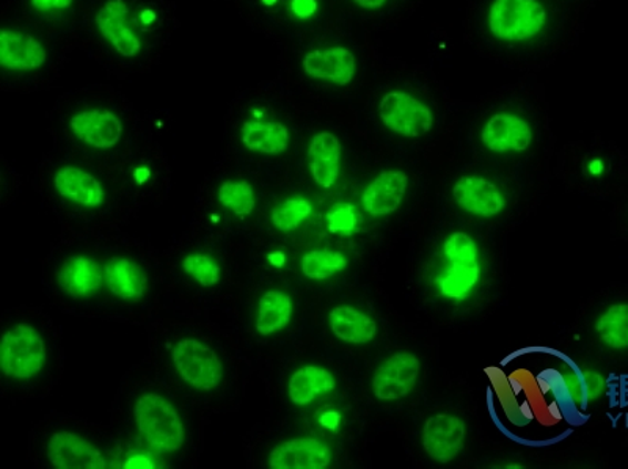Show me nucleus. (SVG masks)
I'll return each mask as SVG.
<instances>
[{
  "instance_id": "ddd939ff",
  "label": "nucleus",
  "mask_w": 628,
  "mask_h": 469,
  "mask_svg": "<svg viewBox=\"0 0 628 469\" xmlns=\"http://www.w3.org/2000/svg\"><path fill=\"white\" fill-rule=\"evenodd\" d=\"M465 434V424L457 416H431L423 427V448L431 459L448 463L463 451Z\"/></svg>"
},
{
  "instance_id": "c9c22d12",
  "label": "nucleus",
  "mask_w": 628,
  "mask_h": 469,
  "mask_svg": "<svg viewBox=\"0 0 628 469\" xmlns=\"http://www.w3.org/2000/svg\"><path fill=\"white\" fill-rule=\"evenodd\" d=\"M351 2L363 10H377L382 9L388 0H351Z\"/></svg>"
},
{
  "instance_id": "7ed1b4c3",
  "label": "nucleus",
  "mask_w": 628,
  "mask_h": 469,
  "mask_svg": "<svg viewBox=\"0 0 628 469\" xmlns=\"http://www.w3.org/2000/svg\"><path fill=\"white\" fill-rule=\"evenodd\" d=\"M48 350L40 333L28 324H18L6 332L0 343V368L13 380H29L47 365Z\"/></svg>"
},
{
  "instance_id": "e433bc0d",
  "label": "nucleus",
  "mask_w": 628,
  "mask_h": 469,
  "mask_svg": "<svg viewBox=\"0 0 628 469\" xmlns=\"http://www.w3.org/2000/svg\"><path fill=\"white\" fill-rule=\"evenodd\" d=\"M126 468H153V463L146 457L139 456V457H131L130 460L126 461L124 465Z\"/></svg>"
},
{
  "instance_id": "cd10ccee",
  "label": "nucleus",
  "mask_w": 628,
  "mask_h": 469,
  "mask_svg": "<svg viewBox=\"0 0 628 469\" xmlns=\"http://www.w3.org/2000/svg\"><path fill=\"white\" fill-rule=\"evenodd\" d=\"M347 267V258L335 249H313L302 258V272L306 278L323 279L343 272Z\"/></svg>"
},
{
  "instance_id": "0eeeda50",
  "label": "nucleus",
  "mask_w": 628,
  "mask_h": 469,
  "mask_svg": "<svg viewBox=\"0 0 628 469\" xmlns=\"http://www.w3.org/2000/svg\"><path fill=\"white\" fill-rule=\"evenodd\" d=\"M379 119L389 131L406 139H419L434 126V113L429 105L414 94L388 92L379 102Z\"/></svg>"
},
{
  "instance_id": "dca6fc26",
  "label": "nucleus",
  "mask_w": 628,
  "mask_h": 469,
  "mask_svg": "<svg viewBox=\"0 0 628 469\" xmlns=\"http://www.w3.org/2000/svg\"><path fill=\"white\" fill-rule=\"evenodd\" d=\"M331 461V448L310 437L282 442L269 456L272 469H324Z\"/></svg>"
},
{
  "instance_id": "c85d7f7f",
  "label": "nucleus",
  "mask_w": 628,
  "mask_h": 469,
  "mask_svg": "<svg viewBox=\"0 0 628 469\" xmlns=\"http://www.w3.org/2000/svg\"><path fill=\"white\" fill-rule=\"evenodd\" d=\"M219 202L225 210L232 211L240 217H247L255 211V191L247 181H225L219 188Z\"/></svg>"
},
{
  "instance_id": "20e7f679",
  "label": "nucleus",
  "mask_w": 628,
  "mask_h": 469,
  "mask_svg": "<svg viewBox=\"0 0 628 469\" xmlns=\"http://www.w3.org/2000/svg\"><path fill=\"white\" fill-rule=\"evenodd\" d=\"M547 24V10L539 0H494L489 10V29L498 40H531Z\"/></svg>"
},
{
  "instance_id": "393cba45",
  "label": "nucleus",
  "mask_w": 628,
  "mask_h": 469,
  "mask_svg": "<svg viewBox=\"0 0 628 469\" xmlns=\"http://www.w3.org/2000/svg\"><path fill=\"white\" fill-rule=\"evenodd\" d=\"M293 300L283 290H267L260 298L256 330L260 335L271 336L285 330L293 317Z\"/></svg>"
},
{
  "instance_id": "c756f323",
  "label": "nucleus",
  "mask_w": 628,
  "mask_h": 469,
  "mask_svg": "<svg viewBox=\"0 0 628 469\" xmlns=\"http://www.w3.org/2000/svg\"><path fill=\"white\" fill-rule=\"evenodd\" d=\"M312 204L305 198L291 196L272 211V223L278 231L290 233V231L297 230L312 215Z\"/></svg>"
},
{
  "instance_id": "4468645a",
  "label": "nucleus",
  "mask_w": 628,
  "mask_h": 469,
  "mask_svg": "<svg viewBox=\"0 0 628 469\" xmlns=\"http://www.w3.org/2000/svg\"><path fill=\"white\" fill-rule=\"evenodd\" d=\"M48 459L59 469H104L100 449L71 432H55L48 442Z\"/></svg>"
},
{
  "instance_id": "f257e3e1",
  "label": "nucleus",
  "mask_w": 628,
  "mask_h": 469,
  "mask_svg": "<svg viewBox=\"0 0 628 469\" xmlns=\"http://www.w3.org/2000/svg\"><path fill=\"white\" fill-rule=\"evenodd\" d=\"M492 419L510 440L527 446L563 441L586 421L581 370L561 351L527 347L484 369Z\"/></svg>"
},
{
  "instance_id": "f3484780",
  "label": "nucleus",
  "mask_w": 628,
  "mask_h": 469,
  "mask_svg": "<svg viewBox=\"0 0 628 469\" xmlns=\"http://www.w3.org/2000/svg\"><path fill=\"white\" fill-rule=\"evenodd\" d=\"M408 187V176L401 170H387L374 177L362 195L365 211L373 217H385L399 210Z\"/></svg>"
},
{
  "instance_id": "f704fd0d",
  "label": "nucleus",
  "mask_w": 628,
  "mask_h": 469,
  "mask_svg": "<svg viewBox=\"0 0 628 469\" xmlns=\"http://www.w3.org/2000/svg\"><path fill=\"white\" fill-rule=\"evenodd\" d=\"M29 2L38 13L54 14L70 10L74 0H29Z\"/></svg>"
},
{
  "instance_id": "412c9836",
  "label": "nucleus",
  "mask_w": 628,
  "mask_h": 469,
  "mask_svg": "<svg viewBox=\"0 0 628 469\" xmlns=\"http://www.w3.org/2000/svg\"><path fill=\"white\" fill-rule=\"evenodd\" d=\"M104 279L109 290L121 300H140L149 289V278L134 261L113 258L104 266Z\"/></svg>"
},
{
  "instance_id": "b1692460",
  "label": "nucleus",
  "mask_w": 628,
  "mask_h": 469,
  "mask_svg": "<svg viewBox=\"0 0 628 469\" xmlns=\"http://www.w3.org/2000/svg\"><path fill=\"white\" fill-rule=\"evenodd\" d=\"M335 387V377L327 369L320 368V366H305L291 376L287 392H290L291 402L305 407L314 402L317 397L332 392Z\"/></svg>"
},
{
  "instance_id": "6ab92c4d",
  "label": "nucleus",
  "mask_w": 628,
  "mask_h": 469,
  "mask_svg": "<svg viewBox=\"0 0 628 469\" xmlns=\"http://www.w3.org/2000/svg\"><path fill=\"white\" fill-rule=\"evenodd\" d=\"M54 185L60 196L89 210L100 207L105 198L100 181L79 166H62L55 173Z\"/></svg>"
},
{
  "instance_id": "9b49d317",
  "label": "nucleus",
  "mask_w": 628,
  "mask_h": 469,
  "mask_svg": "<svg viewBox=\"0 0 628 469\" xmlns=\"http://www.w3.org/2000/svg\"><path fill=\"white\" fill-rule=\"evenodd\" d=\"M71 134L93 150H112L123 137L120 116L104 109H87L74 113L70 120Z\"/></svg>"
},
{
  "instance_id": "473e14b6",
  "label": "nucleus",
  "mask_w": 628,
  "mask_h": 469,
  "mask_svg": "<svg viewBox=\"0 0 628 469\" xmlns=\"http://www.w3.org/2000/svg\"><path fill=\"white\" fill-rule=\"evenodd\" d=\"M328 230L335 234H352L357 226V211L352 204H335L327 214Z\"/></svg>"
},
{
  "instance_id": "9d476101",
  "label": "nucleus",
  "mask_w": 628,
  "mask_h": 469,
  "mask_svg": "<svg viewBox=\"0 0 628 469\" xmlns=\"http://www.w3.org/2000/svg\"><path fill=\"white\" fill-rule=\"evenodd\" d=\"M533 130L517 113L499 112L492 115L480 131V142L494 153H524L533 143Z\"/></svg>"
},
{
  "instance_id": "4be33fe9",
  "label": "nucleus",
  "mask_w": 628,
  "mask_h": 469,
  "mask_svg": "<svg viewBox=\"0 0 628 469\" xmlns=\"http://www.w3.org/2000/svg\"><path fill=\"white\" fill-rule=\"evenodd\" d=\"M241 140L253 153L278 156L290 147L291 134L280 121H245Z\"/></svg>"
},
{
  "instance_id": "58836bf2",
  "label": "nucleus",
  "mask_w": 628,
  "mask_h": 469,
  "mask_svg": "<svg viewBox=\"0 0 628 469\" xmlns=\"http://www.w3.org/2000/svg\"><path fill=\"white\" fill-rule=\"evenodd\" d=\"M601 172H604V164H601V161H592L591 164H589V173H591V175L599 176L601 175Z\"/></svg>"
},
{
  "instance_id": "423d86ee",
  "label": "nucleus",
  "mask_w": 628,
  "mask_h": 469,
  "mask_svg": "<svg viewBox=\"0 0 628 469\" xmlns=\"http://www.w3.org/2000/svg\"><path fill=\"white\" fill-rule=\"evenodd\" d=\"M172 361L176 373L189 387L199 391H213L221 385L223 378L221 358L202 340H178L172 350Z\"/></svg>"
},
{
  "instance_id": "a211bd4d",
  "label": "nucleus",
  "mask_w": 628,
  "mask_h": 469,
  "mask_svg": "<svg viewBox=\"0 0 628 469\" xmlns=\"http://www.w3.org/2000/svg\"><path fill=\"white\" fill-rule=\"evenodd\" d=\"M342 164V143L332 132L314 135L308 146V165L314 183L323 188H332L340 176Z\"/></svg>"
},
{
  "instance_id": "72a5a7b5",
  "label": "nucleus",
  "mask_w": 628,
  "mask_h": 469,
  "mask_svg": "<svg viewBox=\"0 0 628 469\" xmlns=\"http://www.w3.org/2000/svg\"><path fill=\"white\" fill-rule=\"evenodd\" d=\"M583 380H585L586 396H588L589 400L599 399L604 395L605 389H607L605 377L599 373H594V370L583 374Z\"/></svg>"
},
{
  "instance_id": "5701e85b",
  "label": "nucleus",
  "mask_w": 628,
  "mask_h": 469,
  "mask_svg": "<svg viewBox=\"0 0 628 469\" xmlns=\"http://www.w3.org/2000/svg\"><path fill=\"white\" fill-rule=\"evenodd\" d=\"M336 338L350 344H366L376 338L377 325L373 319L352 306H336L328 316Z\"/></svg>"
},
{
  "instance_id": "f8f14e48",
  "label": "nucleus",
  "mask_w": 628,
  "mask_h": 469,
  "mask_svg": "<svg viewBox=\"0 0 628 469\" xmlns=\"http://www.w3.org/2000/svg\"><path fill=\"white\" fill-rule=\"evenodd\" d=\"M302 70L314 81L346 86L357 74V59L347 48H320L306 52L302 59Z\"/></svg>"
},
{
  "instance_id": "ea45409f",
  "label": "nucleus",
  "mask_w": 628,
  "mask_h": 469,
  "mask_svg": "<svg viewBox=\"0 0 628 469\" xmlns=\"http://www.w3.org/2000/svg\"><path fill=\"white\" fill-rule=\"evenodd\" d=\"M508 469H521L520 465H509Z\"/></svg>"
},
{
  "instance_id": "2f4dec72",
  "label": "nucleus",
  "mask_w": 628,
  "mask_h": 469,
  "mask_svg": "<svg viewBox=\"0 0 628 469\" xmlns=\"http://www.w3.org/2000/svg\"><path fill=\"white\" fill-rule=\"evenodd\" d=\"M444 255L448 263H453V261H478V248L468 234L453 233L445 241Z\"/></svg>"
},
{
  "instance_id": "a878e982",
  "label": "nucleus",
  "mask_w": 628,
  "mask_h": 469,
  "mask_svg": "<svg viewBox=\"0 0 628 469\" xmlns=\"http://www.w3.org/2000/svg\"><path fill=\"white\" fill-rule=\"evenodd\" d=\"M479 275L478 261H453L437 279L438 289L445 297L463 302L478 285Z\"/></svg>"
},
{
  "instance_id": "1a4fd4ad",
  "label": "nucleus",
  "mask_w": 628,
  "mask_h": 469,
  "mask_svg": "<svg viewBox=\"0 0 628 469\" xmlns=\"http://www.w3.org/2000/svg\"><path fill=\"white\" fill-rule=\"evenodd\" d=\"M49 55L43 41L17 28L0 33V65L10 73H32L47 65Z\"/></svg>"
},
{
  "instance_id": "6e6552de",
  "label": "nucleus",
  "mask_w": 628,
  "mask_h": 469,
  "mask_svg": "<svg viewBox=\"0 0 628 469\" xmlns=\"http://www.w3.org/2000/svg\"><path fill=\"white\" fill-rule=\"evenodd\" d=\"M419 376V359L411 351H397L377 368L373 377L374 396L384 402L411 395Z\"/></svg>"
},
{
  "instance_id": "bb28decb",
  "label": "nucleus",
  "mask_w": 628,
  "mask_h": 469,
  "mask_svg": "<svg viewBox=\"0 0 628 469\" xmlns=\"http://www.w3.org/2000/svg\"><path fill=\"white\" fill-rule=\"evenodd\" d=\"M601 343L611 349L628 347V304L612 305L596 324Z\"/></svg>"
},
{
  "instance_id": "4c0bfd02",
  "label": "nucleus",
  "mask_w": 628,
  "mask_h": 469,
  "mask_svg": "<svg viewBox=\"0 0 628 469\" xmlns=\"http://www.w3.org/2000/svg\"><path fill=\"white\" fill-rule=\"evenodd\" d=\"M321 422L324 424L327 429H336V426L340 424V415L332 411V414H327L321 419Z\"/></svg>"
},
{
  "instance_id": "2eb2a0df",
  "label": "nucleus",
  "mask_w": 628,
  "mask_h": 469,
  "mask_svg": "<svg viewBox=\"0 0 628 469\" xmlns=\"http://www.w3.org/2000/svg\"><path fill=\"white\" fill-rule=\"evenodd\" d=\"M453 196L464 211L478 217H495L505 210L506 200L498 185L483 176H463L453 187Z\"/></svg>"
},
{
  "instance_id": "39448f33",
  "label": "nucleus",
  "mask_w": 628,
  "mask_h": 469,
  "mask_svg": "<svg viewBox=\"0 0 628 469\" xmlns=\"http://www.w3.org/2000/svg\"><path fill=\"white\" fill-rule=\"evenodd\" d=\"M94 26L104 43L121 59L134 60L142 54V32L126 0H104L94 14Z\"/></svg>"
},
{
  "instance_id": "aec40b11",
  "label": "nucleus",
  "mask_w": 628,
  "mask_h": 469,
  "mask_svg": "<svg viewBox=\"0 0 628 469\" xmlns=\"http://www.w3.org/2000/svg\"><path fill=\"white\" fill-rule=\"evenodd\" d=\"M59 286L70 297H89L101 289L104 271L97 261L87 256H73L62 264L59 271Z\"/></svg>"
},
{
  "instance_id": "7c9ffc66",
  "label": "nucleus",
  "mask_w": 628,
  "mask_h": 469,
  "mask_svg": "<svg viewBox=\"0 0 628 469\" xmlns=\"http://www.w3.org/2000/svg\"><path fill=\"white\" fill-rule=\"evenodd\" d=\"M185 274L191 275L199 285L211 287L221 282V267L211 256L203 253L185 256L183 261Z\"/></svg>"
},
{
  "instance_id": "f03ea898",
  "label": "nucleus",
  "mask_w": 628,
  "mask_h": 469,
  "mask_svg": "<svg viewBox=\"0 0 628 469\" xmlns=\"http://www.w3.org/2000/svg\"><path fill=\"white\" fill-rule=\"evenodd\" d=\"M134 415L140 435L158 451L176 452L183 448V421L176 408L164 397L154 392L140 396L135 402Z\"/></svg>"
}]
</instances>
